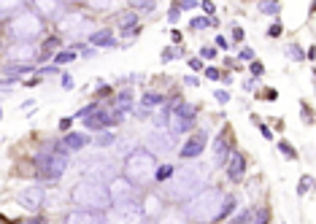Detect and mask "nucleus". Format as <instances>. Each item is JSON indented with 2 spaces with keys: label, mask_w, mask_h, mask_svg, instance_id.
I'll return each mask as SVG.
<instances>
[{
  "label": "nucleus",
  "mask_w": 316,
  "mask_h": 224,
  "mask_svg": "<svg viewBox=\"0 0 316 224\" xmlns=\"http://www.w3.org/2000/svg\"><path fill=\"white\" fill-rule=\"evenodd\" d=\"M235 208H238V197L222 192L216 187H208L206 192H200L198 197H192L190 203H184V214H186V219H190V224L224 222Z\"/></svg>",
  "instance_id": "obj_1"
},
{
  "label": "nucleus",
  "mask_w": 316,
  "mask_h": 224,
  "mask_svg": "<svg viewBox=\"0 0 316 224\" xmlns=\"http://www.w3.org/2000/svg\"><path fill=\"white\" fill-rule=\"evenodd\" d=\"M208 165L206 162H186L184 168H176V176L165 184L162 189V200H170V203H190L192 197H198L200 192L208 189Z\"/></svg>",
  "instance_id": "obj_2"
},
{
  "label": "nucleus",
  "mask_w": 316,
  "mask_h": 224,
  "mask_svg": "<svg viewBox=\"0 0 316 224\" xmlns=\"http://www.w3.org/2000/svg\"><path fill=\"white\" fill-rule=\"evenodd\" d=\"M70 203L82 211H95V214H108L114 208L108 187H106V184H98V181H86V179H82L73 187Z\"/></svg>",
  "instance_id": "obj_3"
},
{
  "label": "nucleus",
  "mask_w": 316,
  "mask_h": 224,
  "mask_svg": "<svg viewBox=\"0 0 316 224\" xmlns=\"http://www.w3.org/2000/svg\"><path fill=\"white\" fill-rule=\"evenodd\" d=\"M38 179L41 181H60L70 168V151L62 143H46L36 154Z\"/></svg>",
  "instance_id": "obj_4"
},
{
  "label": "nucleus",
  "mask_w": 316,
  "mask_h": 224,
  "mask_svg": "<svg viewBox=\"0 0 316 224\" xmlns=\"http://www.w3.org/2000/svg\"><path fill=\"white\" fill-rule=\"evenodd\" d=\"M157 170H160L157 157L146 149H132V154L127 157L124 165H122V176H127L136 187H146L149 181H154Z\"/></svg>",
  "instance_id": "obj_5"
},
{
  "label": "nucleus",
  "mask_w": 316,
  "mask_h": 224,
  "mask_svg": "<svg viewBox=\"0 0 316 224\" xmlns=\"http://www.w3.org/2000/svg\"><path fill=\"white\" fill-rule=\"evenodd\" d=\"M44 30H46V19L32 8H28L24 14H19L8 22V32H11V38H14L16 43L38 41V38L44 35Z\"/></svg>",
  "instance_id": "obj_6"
},
{
  "label": "nucleus",
  "mask_w": 316,
  "mask_h": 224,
  "mask_svg": "<svg viewBox=\"0 0 316 224\" xmlns=\"http://www.w3.org/2000/svg\"><path fill=\"white\" fill-rule=\"evenodd\" d=\"M82 173L86 181H98V184H108L116 179L119 173V162L114 160V157H106V154H98V157H86V160H82Z\"/></svg>",
  "instance_id": "obj_7"
},
{
  "label": "nucleus",
  "mask_w": 316,
  "mask_h": 224,
  "mask_svg": "<svg viewBox=\"0 0 316 224\" xmlns=\"http://www.w3.org/2000/svg\"><path fill=\"white\" fill-rule=\"evenodd\" d=\"M57 27L62 35H70V38H82V35L90 38L95 32L92 30V19H86L82 11H68L62 19H57Z\"/></svg>",
  "instance_id": "obj_8"
},
{
  "label": "nucleus",
  "mask_w": 316,
  "mask_h": 224,
  "mask_svg": "<svg viewBox=\"0 0 316 224\" xmlns=\"http://www.w3.org/2000/svg\"><path fill=\"white\" fill-rule=\"evenodd\" d=\"M146 211L140 203H132V206H114L108 214H106V224H146Z\"/></svg>",
  "instance_id": "obj_9"
},
{
  "label": "nucleus",
  "mask_w": 316,
  "mask_h": 224,
  "mask_svg": "<svg viewBox=\"0 0 316 224\" xmlns=\"http://www.w3.org/2000/svg\"><path fill=\"white\" fill-rule=\"evenodd\" d=\"M108 192H111L114 206H132V203H138V187L127 176H116L108 184Z\"/></svg>",
  "instance_id": "obj_10"
},
{
  "label": "nucleus",
  "mask_w": 316,
  "mask_h": 224,
  "mask_svg": "<svg viewBox=\"0 0 316 224\" xmlns=\"http://www.w3.org/2000/svg\"><path fill=\"white\" fill-rule=\"evenodd\" d=\"M16 206L28 208V211H41L46 206V189L41 184H28V187H19L14 195Z\"/></svg>",
  "instance_id": "obj_11"
},
{
  "label": "nucleus",
  "mask_w": 316,
  "mask_h": 224,
  "mask_svg": "<svg viewBox=\"0 0 316 224\" xmlns=\"http://www.w3.org/2000/svg\"><path fill=\"white\" fill-rule=\"evenodd\" d=\"M176 138L170 130H152L146 135V151H152L154 157H162V154H170L176 151Z\"/></svg>",
  "instance_id": "obj_12"
},
{
  "label": "nucleus",
  "mask_w": 316,
  "mask_h": 224,
  "mask_svg": "<svg viewBox=\"0 0 316 224\" xmlns=\"http://www.w3.org/2000/svg\"><path fill=\"white\" fill-rule=\"evenodd\" d=\"M206 146H208V133L198 130V133H192V135L184 141V146L178 149V157H181L184 162H198V157L206 151Z\"/></svg>",
  "instance_id": "obj_13"
},
{
  "label": "nucleus",
  "mask_w": 316,
  "mask_h": 224,
  "mask_svg": "<svg viewBox=\"0 0 316 224\" xmlns=\"http://www.w3.org/2000/svg\"><path fill=\"white\" fill-rule=\"evenodd\" d=\"M232 151H235V146H232L230 135H227V130H222V133L214 138V160H211V165L214 168H227Z\"/></svg>",
  "instance_id": "obj_14"
},
{
  "label": "nucleus",
  "mask_w": 316,
  "mask_h": 224,
  "mask_svg": "<svg viewBox=\"0 0 316 224\" xmlns=\"http://www.w3.org/2000/svg\"><path fill=\"white\" fill-rule=\"evenodd\" d=\"M224 170H227V181H230V184H240V181L246 179V157L235 149Z\"/></svg>",
  "instance_id": "obj_15"
},
{
  "label": "nucleus",
  "mask_w": 316,
  "mask_h": 224,
  "mask_svg": "<svg viewBox=\"0 0 316 224\" xmlns=\"http://www.w3.org/2000/svg\"><path fill=\"white\" fill-rule=\"evenodd\" d=\"M6 60L8 62H32V60H38V51H36V46L32 43H11L8 49H6Z\"/></svg>",
  "instance_id": "obj_16"
},
{
  "label": "nucleus",
  "mask_w": 316,
  "mask_h": 224,
  "mask_svg": "<svg viewBox=\"0 0 316 224\" xmlns=\"http://www.w3.org/2000/svg\"><path fill=\"white\" fill-rule=\"evenodd\" d=\"M65 224H106V214H95V211H82L73 208L65 214Z\"/></svg>",
  "instance_id": "obj_17"
},
{
  "label": "nucleus",
  "mask_w": 316,
  "mask_h": 224,
  "mask_svg": "<svg viewBox=\"0 0 316 224\" xmlns=\"http://www.w3.org/2000/svg\"><path fill=\"white\" fill-rule=\"evenodd\" d=\"M108 124H114V122H111V111H108V108H98L92 116H86V119H84V130H92V133H103Z\"/></svg>",
  "instance_id": "obj_18"
},
{
  "label": "nucleus",
  "mask_w": 316,
  "mask_h": 224,
  "mask_svg": "<svg viewBox=\"0 0 316 224\" xmlns=\"http://www.w3.org/2000/svg\"><path fill=\"white\" fill-rule=\"evenodd\" d=\"M86 43H90L92 49H111V46H116V41H114V30L111 27H100V30H95L90 38H86Z\"/></svg>",
  "instance_id": "obj_19"
},
{
  "label": "nucleus",
  "mask_w": 316,
  "mask_h": 224,
  "mask_svg": "<svg viewBox=\"0 0 316 224\" xmlns=\"http://www.w3.org/2000/svg\"><path fill=\"white\" fill-rule=\"evenodd\" d=\"M60 143H62L70 154H76V151H84L86 146H90V135H86L84 130L82 133H68V135H62V141Z\"/></svg>",
  "instance_id": "obj_20"
},
{
  "label": "nucleus",
  "mask_w": 316,
  "mask_h": 224,
  "mask_svg": "<svg viewBox=\"0 0 316 224\" xmlns=\"http://www.w3.org/2000/svg\"><path fill=\"white\" fill-rule=\"evenodd\" d=\"M28 73H36V65H30V62H6V68H3L6 81H11V78H22Z\"/></svg>",
  "instance_id": "obj_21"
},
{
  "label": "nucleus",
  "mask_w": 316,
  "mask_h": 224,
  "mask_svg": "<svg viewBox=\"0 0 316 224\" xmlns=\"http://www.w3.org/2000/svg\"><path fill=\"white\" fill-rule=\"evenodd\" d=\"M165 105V95H160V92H146L144 97H140V116H149L152 111L162 108Z\"/></svg>",
  "instance_id": "obj_22"
},
{
  "label": "nucleus",
  "mask_w": 316,
  "mask_h": 224,
  "mask_svg": "<svg viewBox=\"0 0 316 224\" xmlns=\"http://www.w3.org/2000/svg\"><path fill=\"white\" fill-rule=\"evenodd\" d=\"M132 97H136V95H132V89H130V87L122 89V92L116 95V103H114L111 108H116L119 114H124V116H127V114L132 111Z\"/></svg>",
  "instance_id": "obj_23"
},
{
  "label": "nucleus",
  "mask_w": 316,
  "mask_h": 224,
  "mask_svg": "<svg viewBox=\"0 0 316 224\" xmlns=\"http://www.w3.org/2000/svg\"><path fill=\"white\" fill-rule=\"evenodd\" d=\"M162 206H165V200H160L157 195H146V200H144V211H146V216H162L165 211H162Z\"/></svg>",
  "instance_id": "obj_24"
},
{
  "label": "nucleus",
  "mask_w": 316,
  "mask_h": 224,
  "mask_svg": "<svg viewBox=\"0 0 316 224\" xmlns=\"http://www.w3.org/2000/svg\"><path fill=\"white\" fill-rule=\"evenodd\" d=\"M122 32H136L138 30V14L136 11H124L122 16H119V24H116Z\"/></svg>",
  "instance_id": "obj_25"
},
{
  "label": "nucleus",
  "mask_w": 316,
  "mask_h": 224,
  "mask_svg": "<svg viewBox=\"0 0 316 224\" xmlns=\"http://www.w3.org/2000/svg\"><path fill=\"white\" fill-rule=\"evenodd\" d=\"M154 224H190V219H186L184 211H165Z\"/></svg>",
  "instance_id": "obj_26"
},
{
  "label": "nucleus",
  "mask_w": 316,
  "mask_h": 224,
  "mask_svg": "<svg viewBox=\"0 0 316 224\" xmlns=\"http://www.w3.org/2000/svg\"><path fill=\"white\" fill-rule=\"evenodd\" d=\"M186 24H190V30H208V27H216V16H192L190 19V22H186Z\"/></svg>",
  "instance_id": "obj_27"
},
{
  "label": "nucleus",
  "mask_w": 316,
  "mask_h": 224,
  "mask_svg": "<svg viewBox=\"0 0 316 224\" xmlns=\"http://www.w3.org/2000/svg\"><path fill=\"white\" fill-rule=\"evenodd\" d=\"M257 11H260V14L278 16V14H281V3H278V0H265V3H260V5H257Z\"/></svg>",
  "instance_id": "obj_28"
},
{
  "label": "nucleus",
  "mask_w": 316,
  "mask_h": 224,
  "mask_svg": "<svg viewBox=\"0 0 316 224\" xmlns=\"http://www.w3.org/2000/svg\"><path fill=\"white\" fill-rule=\"evenodd\" d=\"M173 176H176V168H173V165H160V170H157V176H154V181L157 184H168L173 179Z\"/></svg>",
  "instance_id": "obj_29"
},
{
  "label": "nucleus",
  "mask_w": 316,
  "mask_h": 224,
  "mask_svg": "<svg viewBox=\"0 0 316 224\" xmlns=\"http://www.w3.org/2000/svg\"><path fill=\"white\" fill-rule=\"evenodd\" d=\"M60 46H62L60 38H46V41H44V51H38V60H46V57H49L54 49H60ZM60 51H62V49H60Z\"/></svg>",
  "instance_id": "obj_30"
},
{
  "label": "nucleus",
  "mask_w": 316,
  "mask_h": 224,
  "mask_svg": "<svg viewBox=\"0 0 316 224\" xmlns=\"http://www.w3.org/2000/svg\"><path fill=\"white\" fill-rule=\"evenodd\" d=\"M73 60H78V51L76 49H62V51H57V54H54V65H68Z\"/></svg>",
  "instance_id": "obj_31"
},
{
  "label": "nucleus",
  "mask_w": 316,
  "mask_h": 224,
  "mask_svg": "<svg viewBox=\"0 0 316 224\" xmlns=\"http://www.w3.org/2000/svg\"><path fill=\"white\" fill-rule=\"evenodd\" d=\"M114 143H116V135L111 133V130H106V133H98L95 135V146H114Z\"/></svg>",
  "instance_id": "obj_32"
},
{
  "label": "nucleus",
  "mask_w": 316,
  "mask_h": 224,
  "mask_svg": "<svg viewBox=\"0 0 316 224\" xmlns=\"http://www.w3.org/2000/svg\"><path fill=\"white\" fill-rule=\"evenodd\" d=\"M286 54H289V60H294V62L306 60V51H302L298 43H286Z\"/></svg>",
  "instance_id": "obj_33"
},
{
  "label": "nucleus",
  "mask_w": 316,
  "mask_h": 224,
  "mask_svg": "<svg viewBox=\"0 0 316 224\" xmlns=\"http://www.w3.org/2000/svg\"><path fill=\"white\" fill-rule=\"evenodd\" d=\"M252 224H270V211L268 208H257L252 216Z\"/></svg>",
  "instance_id": "obj_34"
},
{
  "label": "nucleus",
  "mask_w": 316,
  "mask_h": 224,
  "mask_svg": "<svg viewBox=\"0 0 316 224\" xmlns=\"http://www.w3.org/2000/svg\"><path fill=\"white\" fill-rule=\"evenodd\" d=\"M278 151L286 157V160H298V151H294V146L289 141H278Z\"/></svg>",
  "instance_id": "obj_35"
},
{
  "label": "nucleus",
  "mask_w": 316,
  "mask_h": 224,
  "mask_svg": "<svg viewBox=\"0 0 316 224\" xmlns=\"http://www.w3.org/2000/svg\"><path fill=\"white\" fill-rule=\"evenodd\" d=\"M130 8H138V11H154L157 3L154 0H130Z\"/></svg>",
  "instance_id": "obj_36"
},
{
  "label": "nucleus",
  "mask_w": 316,
  "mask_h": 224,
  "mask_svg": "<svg viewBox=\"0 0 316 224\" xmlns=\"http://www.w3.org/2000/svg\"><path fill=\"white\" fill-rule=\"evenodd\" d=\"M252 216H254V211L252 208H244L235 219H230V224H252Z\"/></svg>",
  "instance_id": "obj_37"
},
{
  "label": "nucleus",
  "mask_w": 316,
  "mask_h": 224,
  "mask_svg": "<svg viewBox=\"0 0 316 224\" xmlns=\"http://www.w3.org/2000/svg\"><path fill=\"white\" fill-rule=\"evenodd\" d=\"M311 187H316V181L311 179V176H302V181L298 184V195H308L311 192Z\"/></svg>",
  "instance_id": "obj_38"
},
{
  "label": "nucleus",
  "mask_w": 316,
  "mask_h": 224,
  "mask_svg": "<svg viewBox=\"0 0 316 224\" xmlns=\"http://www.w3.org/2000/svg\"><path fill=\"white\" fill-rule=\"evenodd\" d=\"M178 54H181V49H178V46H173V49L168 46V49H162V62H168V60H176Z\"/></svg>",
  "instance_id": "obj_39"
},
{
  "label": "nucleus",
  "mask_w": 316,
  "mask_h": 224,
  "mask_svg": "<svg viewBox=\"0 0 316 224\" xmlns=\"http://www.w3.org/2000/svg\"><path fill=\"white\" fill-rule=\"evenodd\" d=\"M216 46H203V49H200V60H214V57H216Z\"/></svg>",
  "instance_id": "obj_40"
},
{
  "label": "nucleus",
  "mask_w": 316,
  "mask_h": 224,
  "mask_svg": "<svg viewBox=\"0 0 316 224\" xmlns=\"http://www.w3.org/2000/svg\"><path fill=\"white\" fill-rule=\"evenodd\" d=\"M248 70H252V76H254V78H260L262 73H265V65H262L260 60H254L252 65H248Z\"/></svg>",
  "instance_id": "obj_41"
},
{
  "label": "nucleus",
  "mask_w": 316,
  "mask_h": 224,
  "mask_svg": "<svg viewBox=\"0 0 316 224\" xmlns=\"http://www.w3.org/2000/svg\"><path fill=\"white\" fill-rule=\"evenodd\" d=\"M281 32H284V27H281V22H278V19H276V22L270 24V27H268V35H270V38H278Z\"/></svg>",
  "instance_id": "obj_42"
},
{
  "label": "nucleus",
  "mask_w": 316,
  "mask_h": 224,
  "mask_svg": "<svg viewBox=\"0 0 316 224\" xmlns=\"http://www.w3.org/2000/svg\"><path fill=\"white\" fill-rule=\"evenodd\" d=\"M46 206H49V208H57V206H60V192H46Z\"/></svg>",
  "instance_id": "obj_43"
},
{
  "label": "nucleus",
  "mask_w": 316,
  "mask_h": 224,
  "mask_svg": "<svg viewBox=\"0 0 316 224\" xmlns=\"http://www.w3.org/2000/svg\"><path fill=\"white\" fill-rule=\"evenodd\" d=\"M200 8H203V11H206V14L211 16V19L216 16V8H214V3H211V0H203V3H200Z\"/></svg>",
  "instance_id": "obj_44"
},
{
  "label": "nucleus",
  "mask_w": 316,
  "mask_h": 224,
  "mask_svg": "<svg viewBox=\"0 0 316 224\" xmlns=\"http://www.w3.org/2000/svg\"><path fill=\"white\" fill-rule=\"evenodd\" d=\"M178 14H181L178 3H173V5H170V11H168V22H170V24H173V22H176V19H178Z\"/></svg>",
  "instance_id": "obj_45"
},
{
  "label": "nucleus",
  "mask_w": 316,
  "mask_h": 224,
  "mask_svg": "<svg viewBox=\"0 0 316 224\" xmlns=\"http://www.w3.org/2000/svg\"><path fill=\"white\" fill-rule=\"evenodd\" d=\"M190 68L194 70V73H198V70H206V65H203V60H200V57H190Z\"/></svg>",
  "instance_id": "obj_46"
},
{
  "label": "nucleus",
  "mask_w": 316,
  "mask_h": 224,
  "mask_svg": "<svg viewBox=\"0 0 316 224\" xmlns=\"http://www.w3.org/2000/svg\"><path fill=\"white\" fill-rule=\"evenodd\" d=\"M60 84H62V89H73V76L70 73H62V76H60Z\"/></svg>",
  "instance_id": "obj_47"
},
{
  "label": "nucleus",
  "mask_w": 316,
  "mask_h": 224,
  "mask_svg": "<svg viewBox=\"0 0 316 224\" xmlns=\"http://www.w3.org/2000/svg\"><path fill=\"white\" fill-rule=\"evenodd\" d=\"M238 60H246V62H254V51H252V49H240V51H238Z\"/></svg>",
  "instance_id": "obj_48"
},
{
  "label": "nucleus",
  "mask_w": 316,
  "mask_h": 224,
  "mask_svg": "<svg viewBox=\"0 0 316 224\" xmlns=\"http://www.w3.org/2000/svg\"><path fill=\"white\" fill-rule=\"evenodd\" d=\"M198 5H200L198 0H181L178 8H181V11H190V8H198Z\"/></svg>",
  "instance_id": "obj_49"
},
{
  "label": "nucleus",
  "mask_w": 316,
  "mask_h": 224,
  "mask_svg": "<svg viewBox=\"0 0 316 224\" xmlns=\"http://www.w3.org/2000/svg\"><path fill=\"white\" fill-rule=\"evenodd\" d=\"M214 97H216V100H219L222 105H224V103H230V95H227L224 89H216V92H214Z\"/></svg>",
  "instance_id": "obj_50"
},
{
  "label": "nucleus",
  "mask_w": 316,
  "mask_h": 224,
  "mask_svg": "<svg viewBox=\"0 0 316 224\" xmlns=\"http://www.w3.org/2000/svg\"><path fill=\"white\" fill-rule=\"evenodd\" d=\"M214 43H216V49H222V51L230 49V43H227V38H224V35H216V41H214Z\"/></svg>",
  "instance_id": "obj_51"
},
{
  "label": "nucleus",
  "mask_w": 316,
  "mask_h": 224,
  "mask_svg": "<svg viewBox=\"0 0 316 224\" xmlns=\"http://www.w3.org/2000/svg\"><path fill=\"white\" fill-rule=\"evenodd\" d=\"M232 41H235V43H240V41H244V27H238V24L232 27Z\"/></svg>",
  "instance_id": "obj_52"
},
{
  "label": "nucleus",
  "mask_w": 316,
  "mask_h": 224,
  "mask_svg": "<svg viewBox=\"0 0 316 224\" xmlns=\"http://www.w3.org/2000/svg\"><path fill=\"white\" fill-rule=\"evenodd\" d=\"M300 108H302V119H306L308 124H311V122H314V114L308 111V103H300Z\"/></svg>",
  "instance_id": "obj_53"
},
{
  "label": "nucleus",
  "mask_w": 316,
  "mask_h": 224,
  "mask_svg": "<svg viewBox=\"0 0 316 224\" xmlns=\"http://www.w3.org/2000/svg\"><path fill=\"white\" fill-rule=\"evenodd\" d=\"M203 73H206V78H211V81H216V78H219V70L216 68H206Z\"/></svg>",
  "instance_id": "obj_54"
},
{
  "label": "nucleus",
  "mask_w": 316,
  "mask_h": 224,
  "mask_svg": "<svg viewBox=\"0 0 316 224\" xmlns=\"http://www.w3.org/2000/svg\"><path fill=\"white\" fill-rule=\"evenodd\" d=\"M19 224H46V219H44V216H32V219H24Z\"/></svg>",
  "instance_id": "obj_55"
},
{
  "label": "nucleus",
  "mask_w": 316,
  "mask_h": 224,
  "mask_svg": "<svg viewBox=\"0 0 316 224\" xmlns=\"http://www.w3.org/2000/svg\"><path fill=\"white\" fill-rule=\"evenodd\" d=\"M184 84H186V87H200V78H194V76H186V78H184Z\"/></svg>",
  "instance_id": "obj_56"
},
{
  "label": "nucleus",
  "mask_w": 316,
  "mask_h": 224,
  "mask_svg": "<svg viewBox=\"0 0 316 224\" xmlns=\"http://www.w3.org/2000/svg\"><path fill=\"white\" fill-rule=\"evenodd\" d=\"M260 133H262V138H268V141H273V133H270V127H265V124H260Z\"/></svg>",
  "instance_id": "obj_57"
},
{
  "label": "nucleus",
  "mask_w": 316,
  "mask_h": 224,
  "mask_svg": "<svg viewBox=\"0 0 316 224\" xmlns=\"http://www.w3.org/2000/svg\"><path fill=\"white\" fill-rule=\"evenodd\" d=\"M68 127H70V119H62V122H60V130H65V135H68V133H70V130H68Z\"/></svg>",
  "instance_id": "obj_58"
},
{
  "label": "nucleus",
  "mask_w": 316,
  "mask_h": 224,
  "mask_svg": "<svg viewBox=\"0 0 316 224\" xmlns=\"http://www.w3.org/2000/svg\"><path fill=\"white\" fill-rule=\"evenodd\" d=\"M22 108H24V111H32V108H36V103L28 100V103H22Z\"/></svg>",
  "instance_id": "obj_59"
}]
</instances>
